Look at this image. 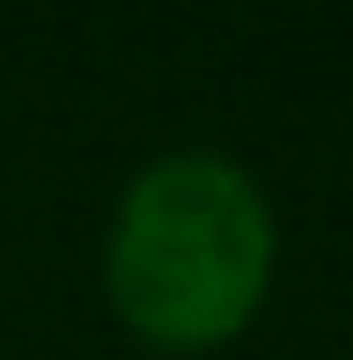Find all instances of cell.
I'll list each match as a JSON object with an SVG mask.
<instances>
[{"label": "cell", "instance_id": "1", "mask_svg": "<svg viewBox=\"0 0 353 360\" xmlns=\"http://www.w3.org/2000/svg\"><path fill=\"white\" fill-rule=\"evenodd\" d=\"M280 272L265 184L221 147L155 155L110 206L103 302L148 353L199 360L258 323Z\"/></svg>", "mask_w": 353, "mask_h": 360}]
</instances>
